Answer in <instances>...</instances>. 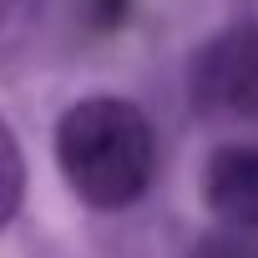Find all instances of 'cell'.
Segmentation results:
<instances>
[{
    "label": "cell",
    "instance_id": "3957f363",
    "mask_svg": "<svg viewBox=\"0 0 258 258\" xmlns=\"http://www.w3.org/2000/svg\"><path fill=\"white\" fill-rule=\"evenodd\" d=\"M203 203L238 233H258V142H223L203 167Z\"/></svg>",
    "mask_w": 258,
    "mask_h": 258
},
{
    "label": "cell",
    "instance_id": "7a4b0ae2",
    "mask_svg": "<svg viewBox=\"0 0 258 258\" xmlns=\"http://www.w3.org/2000/svg\"><path fill=\"white\" fill-rule=\"evenodd\" d=\"M192 106L218 126H258V26H233L192 56Z\"/></svg>",
    "mask_w": 258,
    "mask_h": 258
},
{
    "label": "cell",
    "instance_id": "5b68a950",
    "mask_svg": "<svg viewBox=\"0 0 258 258\" xmlns=\"http://www.w3.org/2000/svg\"><path fill=\"white\" fill-rule=\"evenodd\" d=\"M36 16H41V0H0V56L26 41Z\"/></svg>",
    "mask_w": 258,
    "mask_h": 258
},
{
    "label": "cell",
    "instance_id": "277c9868",
    "mask_svg": "<svg viewBox=\"0 0 258 258\" xmlns=\"http://www.w3.org/2000/svg\"><path fill=\"white\" fill-rule=\"evenodd\" d=\"M21 192H26V157L11 137V126L0 121V228H6L21 208Z\"/></svg>",
    "mask_w": 258,
    "mask_h": 258
},
{
    "label": "cell",
    "instance_id": "6da1fadb",
    "mask_svg": "<svg viewBox=\"0 0 258 258\" xmlns=\"http://www.w3.org/2000/svg\"><path fill=\"white\" fill-rule=\"evenodd\" d=\"M56 167L86 208H132L157 172L152 121L121 96H86L56 126Z\"/></svg>",
    "mask_w": 258,
    "mask_h": 258
}]
</instances>
